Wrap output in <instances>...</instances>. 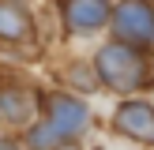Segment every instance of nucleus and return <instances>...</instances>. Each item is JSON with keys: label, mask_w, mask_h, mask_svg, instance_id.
<instances>
[{"label": "nucleus", "mask_w": 154, "mask_h": 150, "mask_svg": "<svg viewBox=\"0 0 154 150\" xmlns=\"http://www.w3.org/2000/svg\"><path fill=\"white\" fill-rule=\"evenodd\" d=\"M98 75H102L113 90L132 94L143 82V75H147V64H143V56L135 49H128V45L117 41V45H105V49L98 52Z\"/></svg>", "instance_id": "obj_1"}, {"label": "nucleus", "mask_w": 154, "mask_h": 150, "mask_svg": "<svg viewBox=\"0 0 154 150\" xmlns=\"http://www.w3.org/2000/svg\"><path fill=\"white\" fill-rule=\"evenodd\" d=\"M113 26H117V34L124 38L120 45H128V49L154 41V11H150V4H143V0H124V4H117Z\"/></svg>", "instance_id": "obj_2"}, {"label": "nucleus", "mask_w": 154, "mask_h": 150, "mask_svg": "<svg viewBox=\"0 0 154 150\" xmlns=\"http://www.w3.org/2000/svg\"><path fill=\"white\" fill-rule=\"evenodd\" d=\"M49 128L57 139H68V135H79L83 128H87V105L79 101V98H49Z\"/></svg>", "instance_id": "obj_3"}, {"label": "nucleus", "mask_w": 154, "mask_h": 150, "mask_svg": "<svg viewBox=\"0 0 154 150\" xmlns=\"http://www.w3.org/2000/svg\"><path fill=\"white\" fill-rule=\"evenodd\" d=\"M117 128L139 142H154V109L143 101H128L117 109Z\"/></svg>", "instance_id": "obj_4"}, {"label": "nucleus", "mask_w": 154, "mask_h": 150, "mask_svg": "<svg viewBox=\"0 0 154 150\" xmlns=\"http://www.w3.org/2000/svg\"><path fill=\"white\" fill-rule=\"evenodd\" d=\"M64 19L72 30H98L109 19V0H68Z\"/></svg>", "instance_id": "obj_5"}, {"label": "nucleus", "mask_w": 154, "mask_h": 150, "mask_svg": "<svg viewBox=\"0 0 154 150\" xmlns=\"http://www.w3.org/2000/svg\"><path fill=\"white\" fill-rule=\"evenodd\" d=\"M26 34H30V11L19 0H0V38L19 41Z\"/></svg>", "instance_id": "obj_6"}, {"label": "nucleus", "mask_w": 154, "mask_h": 150, "mask_svg": "<svg viewBox=\"0 0 154 150\" xmlns=\"http://www.w3.org/2000/svg\"><path fill=\"white\" fill-rule=\"evenodd\" d=\"M23 120L26 116V101H23V94H15V90H4L0 94V120Z\"/></svg>", "instance_id": "obj_7"}, {"label": "nucleus", "mask_w": 154, "mask_h": 150, "mask_svg": "<svg viewBox=\"0 0 154 150\" xmlns=\"http://www.w3.org/2000/svg\"><path fill=\"white\" fill-rule=\"evenodd\" d=\"M49 142H57V135H53L49 131V128H34V131H30V146H34V150H45V146H49Z\"/></svg>", "instance_id": "obj_8"}, {"label": "nucleus", "mask_w": 154, "mask_h": 150, "mask_svg": "<svg viewBox=\"0 0 154 150\" xmlns=\"http://www.w3.org/2000/svg\"><path fill=\"white\" fill-rule=\"evenodd\" d=\"M0 150H19V146H15L11 139H4V135H0Z\"/></svg>", "instance_id": "obj_9"}]
</instances>
